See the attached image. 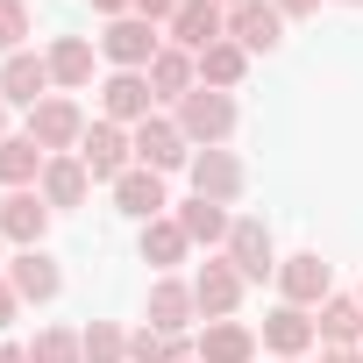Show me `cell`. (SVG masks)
<instances>
[{
	"label": "cell",
	"instance_id": "obj_43",
	"mask_svg": "<svg viewBox=\"0 0 363 363\" xmlns=\"http://www.w3.org/2000/svg\"><path fill=\"white\" fill-rule=\"evenodd\" d=\"M356 299H363V285H356Z\"/></svg>",
	"mask_w": 363,
	"mask_h": 363
},
{
	"label": "cell",
	"instance_id": "obj_14",
	"mask_svg": "<svg viewBox=\"0 0 363 363\" xmlns=\"http://www.w3.org/2000/svg\"><path fill=\"white\" fill-rule=\"evenodd\" d=\"M43 235H50V207H43L36 186H29V193H0V242L43 250Z\"/></svg>",
	"mask_w": 363,
	"mask_h": 363
},
{
	"label": "cell",
	"instance_id": "obj_25",
	"mask_svg": "<svg viewBox=\"0 0 363 363\" xmlns=\"http://www.w3.org/2000/svg\"><path fill=\"white\" fill-rule=\"evenodd\" d=\"M193 257V242H186V228H178L171 214H157V221H143V264H157V278H171L178 264Z\"/></svg>",
	"mask_w": 363,
	"mask_h": 363
},
{
	"label": "cell",
	"instance_id": "obj_34",
	"mask_svg": "<svg viewBox=\"0 0 363 363\" xmlns=\"http://www.w3.org/2000/svg\"><path fill=\"white\" fill-rule=\"evenodd\" d=\"M271 8H278L285 22H299V15H320V0H271Z\"/></svg>",
	"mask_w": 363,
	"mask_h": 363
},
{
	"label": "cell",
	"instance_id": "obj_15",
	"mask_svg": "<svg viewBox=\"0 0 363 363\" xmlns=\"http://www.w3.org/2000/svg\"><path fill=\"white\" fill-rule=\"evenodd\" d=\"M257 342H264V349H271V356L285 363V356H306V349L320 342V328H313V313H306V306H285V299H278V306L264 313Z\"/></svg>",
	"mask_w": 363,
	"mask_h": 363
},
{
	"label": "cell",
	"instance_id": "obj_38",
	"mask_svg": "<svg viewBox=\"0 0 363 363\" xmlns=\"http://www.w3.org/2000/svg\"><path fill=\"white\" fill-rule=\"evenodd\" d=\"M0 143H8V100H0Z\"/></svg>",
	"mask_w": 363,
	"mask_h": 363
},
{
	"label": "cell",
	"instance_id": "obj_40",
	"mask_svg": "<svg viewBox=\"0 0 363 363\" xmlns=\"http://www.w3.org/2000/svg\"><path fill=\"white\" fill-rule=\"evenodd\" d=\"M221 8H242V0H221Z\"/></svg>",
	"mask_w": 363,
	"mask_h": 363
},
{
	"label": "cell",
	"instance_id": "obj_37",
	"mask_svg": "<svg viewBox=\"0 0 363 363\" xmlns=\"http://www.w3.org/2000/svg\"><path fill=\"white\" fill-rule=\"evenodd\" d=\"M320 363H363V349H320Z\"/></svg>",
	"mask_w": 363,
	"mask_h": 363
},
{
	"label": "cell",
	"instance_id": "obj_11",
	"mask_svg": "<svg viewBox=\"0 0 363 363\" xmlns=\"http://www.w3.org/2000/svg\"><path fill=\"white\" fill-rule=\"evenodd\" d=\"M150 114H157V93H150L143 72H107V79H100V121L135 128V121H150Z\"/></svg>",
	"mask_w": 363,
	"mask_h": 363
},
{
	"label": "cell",
	"instance_id": "obj_7",
	"mask_svg": "<svg viewBox=\"0 0 363 363\" xmlns=\"http://www.w3.org/2000/svg\"><path fill=\"white\" fill-rule=\"evenodd\" d=\"M79 164L93 171V186H114L121 171H135V143H128V128H114V121H86Z\"/></svg>",
	"mask_w": 363,
	"mask_h": 363
},
{
	"label": "cell",
	"instance_id": "obj_32",
	"mask_svg": "<svg viewBox=\"0 0 363 363\" xmlns=\"http://www.w3.org/2000/svg\"><path fill=\"white\" fill-rule=\"evenodd\" d=\"M178 8H186V0H135V15H143V22H157V29H164Z\"/></svg>",
	"mask_w": 363,
	"mask_h": 363
},
{
	"label": "cell",
	"instance_id": "obj_2",
	"mask_svg": "<svg viewBox=\"0 0 363 363\" xmlns=\"http://www.w3.org/2000/svg\"><path fill=\"white\" fill-rule=\"evenodd\" d=\"M22 135H36L43 157H79V143H86V107H79L72 93H50V100L29 107V128H22Z\"/></svg>",
	"mask_w": 363,
	"mask_h": 363
},
{
	"label": "cell",
	"instance_id": "obj_41",
	"mask_svg": "<svg viewBox=\"0 0 363 363\" xmlns=\"http://www.w3.org/2000/svg\"><path fill=\"white\" fill-rule=\"evenodd\" d=\"M178 363H200V356H178Z\"/></svg>",
	"mask_w": 363,
	"mask_h": 363
},
{
	"label": "cell",
	"instance_id": "obj_39",
	"mask_svg": "<svg viewBox=\"0 0 363 363\" xmlns=\"http://www.w3.org/2000/svg\"><path fill=\"white\" fill-rule=\"evenodd\" d=\"M342 8H363V0H342Z\"/></svg>",
	"mask_w": 363,
	"mask_h": 363
},
{
	"label": "cell",
	"instance_id": "obj_16",
	"mask_svg": "<svg viewBox=\"0 0 363 363\" xmlns=\"http://www.w3.org/2000/svg\"><path fill=\"white\" fill-rule=\"evenodd\" d=\"M150 328H157V335H186V328H200L193 278H150Z\"/></svg>",
	"mask_w": 363,
	"mask_h": 363
},
{
	"label": "cell",
	"instance_id": "obj_33",
	"mask_svg": "<svg viewBox=\"0 0 363 363\" xmlns=\"http://www.w3.org/2000/svg\"><path fill=\"white\" fill-rule=\"evenodd\" d=\"M15 313H22V299H15V285H8V271H0V328H8Z\"/></svg>",
	"mask_w": 363,
	"mask_h": 363
},
{
	"label": "cell",
	"instance_id": "obj_8",
	"mask_svg": "<svg viewBox=\"0 0 363 363\" xmlns=\"http://www.w3.org/2000/svg\"><path fill=\"white\" fill-rule=\"evenodd\" d=\"M221 36H228V8H221V0H186V8L164 22V43L171 50H193V57L214 50Z\"/></svg>",
	"mask_w": 363,
	"mask_h": 363
},
{
	"label": "cell",
	"instance_id": "obj_18",
	"mask_svg": "<svg viewBox=\"0 0 363 363\" xmlns=\"http://www.w3.org/2000/svg\"><path fill=\"white\" fill-rule=\"evenodd\" d=\"M257 328L250 320H200V342H193V356L200 363H257Z\"/></svg>",
	"mask_w": 363,
	"mask_h": 363
},
{
	"label": "cell",
	"instance_id": "obj_3",
	"mask_svg": "<svg viewBox=\"0 0 363 363\" xmlns=\"http://www.w3.org/2000/svg\"><path fill=\"white\" fill-rule=\"evenodd\" d=\"M128 143H135V164H143V171H157V178H171V171H186V164H193V143H186V128H178L171 114L135 121V128H128Z\"/></svg>",
	"mask_w": 363,
	"mask_h": 363
},
{
	"label": "cell",
	"instance_id": "obj_24",
	"mask_svg": "<svg viewBox=\"0 0 363 363\" xmlns=\"http://www.w3.org/2000/svg\"><path fill=\"white\" fill-rule=\"evenodd\" d=\"M43 143L36 135H8V143H0V193H29L36 186V178H43Z\"/></svg>",
	"mask_w": 363,
	"mask_h": 363
},
{
	"label": "cell",
	"instance_id": "obj_28",
	"mask_svg": "<svg viewBox=\"0 0 363 363\" xmlns=\"http://www.w3.org/2000/svg\"><path fill=\"white\" fill-rule=\"evenodd\" d=\"M193 356L186 335H157V328H128V363H178Z\"/></svg>",
	"mask_w": 363,
	"mask_h": 363
},
{
	"label": "cell",
	"instance_id": "obj_19",
	"mask_svg": "<svg viewBox=\"0 0 363 363\" xmlns=\"http://www.w3.org/2000/svg\"><path fill=\"white\" fill-rule=\"evenodd\" d=\"M36 193H43L50 214H72V207H86V193H93V171H86L79 157H50L43 178H36Z\"/></svg>",
	"mask_w": 363,
	"mask_h": 363
},
{
	"label": "cell",
	"instance_id": "obj_5",
	"mask_svg": "<svg viewBox=\"0 0 363 363\" xmlns=\"http://www.w3.org/2000/svg\"><path fill=\"white\" fill-rule=\"evenodd\" d=\"M221 257H228L250 285L278 278V264H285V257H278V242H271V228H264L257 214H235V228H228V250H221Z\"/></svg>",
	"mask_w": 363,
	"mask_h": 363
},
{
	"label": "cell",
	"instance_id": "obj_20",
	"mask_svg": "<svg viewBox=\"0 0 363 363\" xmlns=\"http://www.w3.org/2000/svg\"><path fill=\"white\" fill-rule=\"evenodd\" d=\"M171 221L186 228V242H193V250H228V228H235V214H228V207H214V200H200V193H193V200H178V207H171Z\"/></svg>",
	"mask_w": 363,
	"mask_h": 363
},
{
	"label": "cell",
	"instance_id": "obj_31",
	"mask_svg": "<svg viewBox=\"0 0 363 363\" xmlns=\"http://www.w3.org/2000/svg\"><path fill=\"white\" fill-rule=\"evenodd\" d=\"M29 36H36V22H29V0H0V57L29 50Z\"/></svg>",
	"mask_w": 363,
	"mask_h": 363
},
{
	"label": "cell",
	"instance_id": "obj_13",
	"mask_svg": "<svg viewBox=\"0 0 363 363\" xmlns=\"http://www.w3.org/2000/svg\"><path fill=\"white\" fill-rule=\"evenodd\" d=\"M50 93H57V79H50V57H43V50L0 57V100H8V107H36V100H50Z\"/></svg>",
	"mask_w": 363,
	"mask_h": 363
},
{
	"label": "cell",
	"instance_id": "obj_21",
	"mask_svg": "<svg viewBox=\"0 0 363 363\" xmlns=\"http://www.w3.org/2000/svg\"><path fill=\"white\" fill-rule=\"evenodd\" d=\"M313 328H320V349H363V299L356 292H335L313 306Z\"/></svg>",
	"mask_w": 363,
	"mask_h": 363
},
{
	"label": "cell",
	"instance_id": "obj_22",
	"mask_svg": "<svg viewBox=\"0 0 363 363\" xmlns=\"http://www.w3.org/2000/svg\"><path fill=\"white\" fill-rule=\"evenodd\" d=\"M107 193H114V207H121L128 221H157V214L171 207V200H164V178H157V171H143V164H135V171H121Z\"/></svg>",
	"mask_w": 363,
	"mask_h": 363
},
{
	"label": "cell",
	"instance_id": "obj_27",
	"mask_svg": "<svg viewBox=\"0 0 363 363\" xmlns=\"http://www.w3.org/2000/svg\"><path fill=\"white\" fill-rule=\"evenodd\" d=\"M242 79H250V50H242V43H228V36H221L214 50H200V86H214V93H235Z\"/></svg>",
	"mask_w": 363,
	"mask_h": 363
},
{
	"label": "cell",
	"instance_id": "obj_35",
	"mask_svg": "<svg viewBox=\"0 0 363 363\" xmlns=\"http://www.w3.org/2000/svg\"><path fill=\"white\" fill-rule=\"evenodd\" d=\"M93 15L100 22H121V15H135V0H93Z\"/></svg>",
	"mask_w": 363,
	"mask_h": 363
},
{
	"label": "cell",
	"instance_id": "obj_1",
	"mask_svg": "<svg viewBox=\"0 0 363 363\" xmlns=\"http://www.w3.org/2000/svg\"><path fill=\"white\" fill-rule=\"evenodd\" d=\"M171 121L186 128V143L193 150H228V135H235V93H214V86H193L186 100L171 107Z\"/></svg>",
	"mask_w": 363,
	"mask_h": 363
},
{
	"label": "cell",
	"instance_id": "obj_12",
	"mask_svg": "<svg viewBox=\"0 0 363 363\" xmlns=\"http://www.w3.org/2000/svg\"><path fill=\"white\" fill-rule=\"evenodd\" d=\"M278 299L285 306H320V299H335V271L320 264V250H299V257H285L278 264Z\"/></svg>",
	"mask_w": 363,
	"mask_h": 363
},
{
	"label": "cell",
	"instance_id": "obj_36",
	"mask_svg": "<svg viewBox=\"0 0 363 363\" xmlns=\"http://www.w3.org/2000/svg\"><path fill=\"white\" fill-rule=\"evenodd\" d=\"M0 363H29V342H0Z\"/></svg>",
	"mask_w": 363,
	"mask_h": 363
},
{
	"label": "cell",
	"instance_id": "obj_6",
	"mask_svg": "<svg viewBox=\"0 0 363 363\" xmlns=\"http://www.w3.org/2000/svg\"><path fill=\"white\" fill-rule=\"evenodd\" d=\"M186 178H193V193H200V200H214V207H235V200H242V186H250V171H242V157H235V150H193Z\"/></svg>",
	"mask_w": 363,
	"mask_h": 363
},
{
	"label": "cell",
	"instance_id": "obj_4",
	"mask_svg": "<svg viewBox=\"0 0 363 363\" xmlns=\"http://www.w3.org/2000/svg\"><path fill=\"white\" fill-rule=\"evenodd\" d=\"M157 50H164V29H157V22H143V15H121V22H107V29H100V57H107L114 72H150V65H157Z\"/></svg>",
	"mask_w": 363,
	"mask_h": 363
},
{
	"label": "cell",
	"instance_id": "obj_30",
	"mask_svg": "<svg viewBox=\"0 0 363 363\" xmlns=\"http://www.w3.org/2000/svg\"><path fill=\"white\" fill-rule=\"evenodd\" d=\"M29 363H86V342H79V328H36V342H29Z\"/></svg>",
	"mask_w": 363,
	"mask_h": 363
},
{
	"label": "cell",
	"instance_id": "obj_26",
	"mask_svg": "<svg viewBox=\"0 0 363 363\" xmlns=\"http://www.w3.org/2000/svg\"><path fill=\"white\" fill-rule=\"evenodd\" d=\"M43 57H50V79H57V93H79V86H93V43H86V36H57Z\"/></svg>",
	"mask_w": 363,
	"mask_h": 363
},
{
	"label": "cell",
	"instance_id": "obj_42",
	"mask_svg": "<svg viewBox=\"0 0 363 363\" xmlns=\"http://www.w3.org/2000/svg\"><path fill=\"white\" fill-rule=\"evenodd\" d=\"M285 363H306V356H285Z\"/></svg>",
	"mask_w": 363,
	"mask_h": 363
},
{
	"label": "cell",
	"instance_id": "obj_29",
	"mask_svg": "<svg viewBox=\"0 0 363 363\" xmlns=\"http://www.w3.org/2000/svg\"><path fill=\"white\" fill-rule=\"evenodd\" d=\"M79 342H86V363H128V328L121 320H93V328H79Z\"/></svg>",
	"mask_w": 363,
	"mask_h": 363
},
{
	"label": "cell",
	"instance_id": "obj_17",
	"mask_svg": "<svg viewBox=\"0 0 363 363\" xmlns=\"http://www.w3.org/2000/svg\"><path fill=\"white\" fill-rule=\"evenodd\" d=\"M228 43H242L250 57H264V50L285 43V15L271 8V0H242V8H228Z\"/></svg>",
	"mask_w": 363,
	"mask_h": 363
},
{
	"label": "cell",
	"instance_id": "obj_10",
	"mask_svg": "<svg viewBox=\"0 0 363 363\" xmlns=\"http://www.w3.org/2000/svg\"><path fill=\"white\" fill-rule=\"evenodd\" d=\"M0 271H8V285H15V299H22V306H50V299L65 292V271H57V257H50V250H15Z\"/></svg>",
	"mask_w": 363,
	"mask_h": 363
},
{
	"label": "cell",
	"instance_id": "obj_9",
	"mask_svg": "<svg viewBox=\"0 0 363 363\" xmlns=\"http://www.w3.org/2000/svg\"><path fill=\"white\" fill-rule=\"evenodd\" d=\"M242 292H250V278H242L228 257H207V264L193 271V299H200V320H235Z\"/></svg>",
	"mask_w": 363,
	"mask_h": 363
},
{
	"label": "cell",
	"instance_id": "obj_23",
	"mask_svg": "<svg viewBox=\"0 0 363 363\" xmlns=\"http://www.w3.org/2000/svg\"><path fill=\"white\" fill-rule=\"evenodd\" d=\"M143 79H150V93H157V100H171V107H178V100H186V93L200 86V57L164 43V50H157V65H150Z\"/></svg>",
	"mask_w": 363,
	"mask_h": 363
}]
</instances>
